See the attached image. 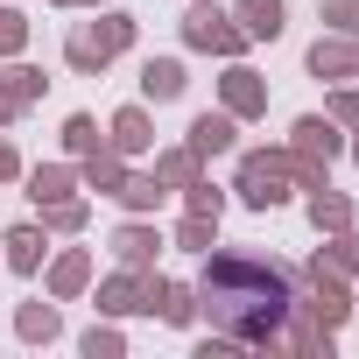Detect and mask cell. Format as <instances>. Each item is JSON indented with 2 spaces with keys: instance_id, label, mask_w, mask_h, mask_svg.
<instances>
[{
  "instance_id": "6da1fadb",
  "label": "cell",
  "mask_w": 359,
  "mask_h": 359,
  "mask_svg": "<svg viewBox=\"0 0 359 359\" xmlns=\"http://www.w3.org/2000/svg\"><path fill=\"white\" fill-rule=\"evenodd\" d=\"M205 317L233 338H268L289 324V275L254 261H212L205 268Z\"/></svg>"
}]
</instances>
